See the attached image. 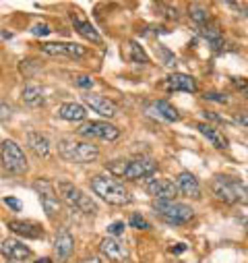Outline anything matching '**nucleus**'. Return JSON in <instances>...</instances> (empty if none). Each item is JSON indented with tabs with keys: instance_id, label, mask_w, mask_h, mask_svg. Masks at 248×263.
<instances>
[{
	"instance_id": "obj_24",
	"label": "nucleus",
	"mask_w": 248,
	"mask_h": 263,
	"mask_svg": "<svg viewBox=\"0 0 248 263\" xmlns=\"http://www.w3.org/2000/svg\"><path fill=\"white\" fill-rule=\"evenodd\" d=\"M197 29H199V33L211 44L213 50H217V52L221 50V46H223V37H221V29H219L217 23H211V21H209V23H205L203 27H197Z\"/></svg>"
},
{
	"instance_id": "obj_39",
	"label": "nucleus",
	"mask_w": 248,
	"mask_h": 263,
	"mask_svg": "<svg viewBox=\"0 0 248 263\" xmlns=\"http://www.w3.org/2000/svg\"><path fill=\"white\" fill-rule=\"evenodd\" d=\"M81 263H104L99 257H89V259H85V261H81Z\"/></svg>"
},
{
	"instance_id": "obj_26",
	"label": "nucleus",
	"mask_w": 248,
	"mask_h": 263,
	"mask_svg": "<svg viewBox=\"0 0 248 263\" xmlns=\"http://www.w3.org/2000/svg\"><path fill=\"white\" fill-rule=\"evenodd\" d=\"M23 102L27 106H31V108L42 106L44 104V91H42V87H37V85H25V89H23Z\"/></svg>"
},
{
	"instance_id": "obj_11",
	"label": "nucleus",
	"mask_w": 248,
	"mask_h": 263,
	"mask_svg": "<svg viewBox=\"0 0 248 263\" xmlns=\"http://www.w3.org/2000/svg\"><path fill=\"white\" fill-rule=\"evenodd\" d=\"M145 193L151 195L153 199H176L180 195L176 182L168 178H149L145 182Z\"/></svg>"
},
{
	"instance_id": "obj_1",
	"label": "nucleus",
	"mask_w": 248,
	"mask_h": 263,
	"mask_svg": "<svg viewBox=\"0 0 248 263\" xmlns=\"http://www.w3.org/2000/svg\"><path fill=\"white\" fill-rule=\"evenodd\" d=\"M211 193L217 197L219 201L230 203V205H242L248 203V189L246 184L236 178V176H228V174H217L211 180Z\"/></svg>"
},
{
	"instance_id": "obj_20",
	"label": "nucleus",
	"mask_w": 248,
	"mask_h": 263,
	"mask_svg": "<svg viewBox=\"0 0 248 263\" xmlns=\"http://www.w3.org/2000/svg\"><path fill=\"white\" fill-rule=\"evenodd\" d=\"M71 21H73L77 33H81L85 40H89V42H93V44H101V35H99L97 29L91 25V21H87L85 17H81V15L75 13V11L71 13Z\"/></svg>"
},
{
	"instance_id": "obj_28",
	"label": "nucleus",
	"mask_w": 248,
	"mask_h": 263,
	"mask_svg": "<svg viewBox=\"0 0 248 263\" xmlns=\"http://www.w3.org/2000/svg\"><path fill=\"white\" fill-rule=\"evenodd\" d=\"M131 228H137V230H149L151 224H149L141 214H133V216H131Z\"/></svg>"
},
{
	"instance_id": "obj_32",
	"label": "nucleus",
	"mask_w": 248,
	"mask_h": 263,
	"mask_svg": "<svg viewBox=\"0 0 248 263\" xmlns=\"http://www.w3.org/2000/svg\"><path fill=\"white\" fill-rule=\"evenodd\" d=\"M122 232H124V222H114V224L108 226V236H116V238H120Z\"/></svg>"
},
{
	"instance_id": "obj_42",
	"label": "nucleus",
	"mask_w": 248,
	"mask_h": 263,
	"mask_svg": "<svg viewBox=\"0 0 248 263\" xmlns=\"http://www.w3.org/2000/svg\"><path fill=\"white\" fill-rule=\"evenodd\" d=\"M11 263H19V261H11Z\"/></svg>"
},
{
	"instance_id": "obj_33",
	"label": "nucleus",
	"mask_w": 248,
	"mask_h": 263,
	"mask_svg": "<svg viewBox=\"0 0 248 263\" xmlns=\"http://www.w3.org/2000/svg\"><path fill=\"white\" fill-rule=\"evenodd\" d=\"M50 31H52V29H50V25H48V23H35V25L31 27V33H33V35H42V37H44V35H48Z\"/></svg>"
},
{
	"instance_id": "obj_34",
	"label": "nucleus",
	"mask_w": 248,
	"mask_h": 263,
	"mask_svg": "<svg viewBox=\"0 0 248 263\" xmlns=\"http://www.w3.org/2000/svg\"><path fill=\"white\" fill-rule=\"evenodd\" d=\"M159 54H161V56H163V60H166L163 64H168V67H172V64H176V56H174V54H172L168 48L159 46Z\"/></svg>"
},
{
	"instance_id": "obj_3",
	"label": "nucleus",
	"mask_w": 248,
	"mask_h": 263,
	"mask_svg": "<svg viewBox=\"0 0 248 263\" xmlns=\"http://www.w3.org/2000/svg\"><path fill=\"white\" fill-rule=\"evenodd\" d=\"M58 154L67 162H75V164H91L99 158L97 145L89 141H79L73 137H65L58 141Z\"/></svg>"
},
{
	"instance_id": "obj_17",
	"label": "nucleus",
	"mask_w": 248,
	"mask_h": 263,
	"mask_svg": "<svg viewBox=\"0 0 248 263\" xmlns=\"http://www.w3.org/2000/svg\"><path fill=\"white\" fill-rule=\"evenodd\" d=\"M147 114H151V116H155L159 120H166V122H178L180 120L178 110L166 100H157L151 106H147Z\"/></svg>"
},
{
	"instance_id": "obj_38",
	"label": "nucleus",
	"mask_w": 248,
	"mask_h": 263,
	"mask_svg": "<svg viewBox=\"0 0 248 263\" xmlns=\"http://www.w3.org/2000/svg\"><path fill=\"white\" fill-rule=\"evenodd\" d=\"M234 120H236L238 124H242L244 128H248V114H242V116H236Z\"/></svg>"
},
{
	"instance_id": "obj_22",
	"label": "nucleus",
	"mask_w": 248,
	"mask_h": 263,
	"mask_svg": "<svg viewBox=\"0 0 248 263\" xmlns=\"http://www.w3.org/2000/svg\"><path fill=\"white\" fill-rule=\"evenodd\" d=\"M27 145H29V149H31L37 158L48 160V158H50V154H52V147H50L48 137H46V135H42V133H35V130L27 133Z\"/></svg>"
},
{
	"instance_id": "obj_21",
	"label": "nucleus",
	"mask_w": 248,
	"mask_h": 263,
	"mask_svg": "<svg viewBox=\"0 0 248 263\" xmlns=\"http://www.w3.org/2000/svg\"><path fill=\"white\" fill-rule=\"evenodd\" d=\"M166 83H168V87H170V89H174V91L195 93V91L199 89V85H197L195 77H191V75H184V73H174V75H170Z\"/></svg>"
},
{
	"instance_id": "obj_10",
	"label": "nucleus",
	"mask_w": 248,
	"mask_h": 263,
	"mask_svg": "<svg viewBox=\"0 0 248 263\" xmlns=\"http://www.w3.org/2000/svg\"><path fill=\"white\" fill-rule=\"evenodd\" d=\"M99 253L110 261V263H129V247L122 238L116 236H106L99 242Z\"/></svg>"
},
{
	"instance_id": "obj_18",
	"label": "nucleus",
	"mask_w": 248,
	"mask_h": 263,
	"mask_svg": "<svg viewBox=\"0 0 248 263\" xmlns=\"http://www.w3.org/2000/svg\"><path fill=\"white\" fill-rule=\"evenodd\" d=\"M75 249V238L69 230H60L56 240H54V253L58 257V261H69V257L73 255Z\"/></svg>"
},
{
	"instance_id": "obj_8",
	"label": "nucleus",
	"mask_w": 248,
	"mask_h": 263,
	"mask_svg": "<svg viewBox=\"0 0 248 263\" xmlns=\"http://www.w3.org/2000/svg\"><path fill=\"white\" fill-rule=\"evenodd\" d=\"M33 189H35V193L39 195V199H42V205H44V212H46L48 220L54 222V220L60 216V212H62L60 199H58V195H56L54 184H52L50 180L42 178V180H35V182H33Z\"/></svg>"
},
{
	"instance_id": "obj_35",
	"label": "nucleus",
	"mask_w": 248,
	"mask_h": 263,
	"mask_svg": "<svg viewBox=\"0 0 248 263\" xmlns=\"http://www.w3.org/2000/svg\"><path fill=\"white\" fill-rule=\"evenodd\" d=\"M93 79L91 77H87V75H81V77H77V85L79 87H83V89H89V87H93Z\"/></svg>"
},
{
	"instance_id": "obj_37",
	"label": "nucleus",
	"mask_w": 248,
	"mask_h": 263,
	"mask_svg": "<svg viewBox=\"0 0 248 263\" xmlns=\"http://www.w3.org/2000/svg\"><path fill=\"white\" fill-rule=\"evenodd\" d=\"M203 116H205L207 120H215V122H223V118H221V116H217V114H213V112H207V110L203 112Z\"/></svg>"
},
{
	"instance_id": "obj_31",
	"label": "nucleus",
	"mask_w": 248,
	"mask_h": 263,
	"mask_svg": "<svg viewBox=\"0 0 248 263\" xmlns=\"http://www.w3.org/2000/svg\"><path fill=\"white\" fill-rule=\"evenodd\" d=\"M205 100H209V102H217V104H228V96H223V93H217V91H207L205 96H203Z\"/></svg>"
},
{
	"instance_id": "obj_23",
	"label": "nucleus",
	"mask_w": 248,
	"mask_h": 263,
	"mask_svg": "<svg viewBox=\"0 0 248 263\" xmlns=\"http://www.w3.org/2000/svg\"><path fill=\"white\" fill-rule=\"evenodd\" d=\"M58 116L65 118L69 122H81L87 118V110L81 106V104H75V102H67L58 108Z\"/></svg>"
},
{
	"instance_id": "obj_27",
	"label": "nucleus",
	"mask_w": 248,
	"mask_h": 263,
	"mask_svg": "<svg viewBox=\"0 0 248 263\" xmlns=\"http://www.w3.org/2000/svg\"><path fill=\"white\" fill-rule=\"evenodd\" d=\"M189 15H191V19H193V23L197 27H203L205 23H209V11L205 7H201V5H193L189 9Z\"/></svg>"
},
{
	"instance_id": "obj_40",
	"label": "nucleus",
	"mask_w": 248,
	"mask_h": 263,
	"mask_svg": "<svg viewBox=\"0 0 248 263\" xmlns=\"http://www.w3.org/2000/svg\"><path fill=\"white\" fill-rule=\"evenodd\" d=\"M184 249H186V247H184V245H180V247H176V249H174V247H172V249H170V251H172V253H182V251H184Z\"/></svg>"
},
{
	"instance_id": "obj_13",
	"label": "nucleus",
	"mask_w": 248,
	"mask_h": 263,
	"mask_svg": "<svg viewBox=\"0 0 248 263\" xmlns=\"http://www.w3.org/2000/svg\"><path fill=\"white\" fill-rule=\"evenodd\" d=\"M0 253H3L9 261H19V263H23L25 259L31 257V249L17 238H7L3 245H0Z\"/></svg>"
},
{
	"instance_id": "obj_6",
	"label": "nucleus",
	"mask_w": 248,
	"mask_h": 263,
	"mask_svg": "<svg viewBox=\"0 0 248 263\" xmlns=\"http://www.w3.org/2000/svg\"><path fill=\"white\" fill-rule=\"evenodd\" d=\"M58 193L62 197V201L67 205H71L73 210H79L83 214H95L97 212V205L93 203V199L89 195H85L79 186L71 184V182H58Z\"/></svg>"
},
{
	"instance_id": "obj_12",
	"label": "nucleus",
	"mask_w": 248,
	"mask_h": 263,
	"mask_svg": "<svg viewBox=\"0 0 248 263\" xmlns=\"http://www.w3.org/2000/svg\"><path fill=\"white\" fill-rule=\"evenodd\" d=\"M42 50L50 56H69V58H83L87 50L79 44L71 42H54V44H42Z\"/></svg>"
},
{
	"instance_id": "obj_2",
	"label": "nucleus",
	"mask_w": 248,
	"mask_h": 263,
	"mask_svg": "<svg viewBox=\"0 0 248 263\" xmlns=\"http://www.w3.org/2000/svg\"><path fill=\"white\" fill-rule=\"evenodd\" d=\"M91 191L110 205H129L133 201V195L120 180L114 176H93Z\"/></svg>"
},
{
	"instance_id": "obj_29",
	"label": "nucleus",
	"mask_w": 248,
	"mask_h": 263,
	"mask_svg": "<svg viewBox=\"0 0 248 263\" xmlns=\"http://www.w3.org/2000/svg\"><path fill=\"white\" fill-rule=\"evenodd\" d=\"M13 118V106L7 100H0V122H9Z\"/></svg>"
},
{
	"instance_id": "obj_36",
	"label": "nucleus",
	"mask_w": 248,
	"mask_h": 263,
	"mask_svg": "<svg viewBox=\"0 0 248 263\" xmlns=\"http://www.w3.org/2000/svg\"><path fill=\"white\" fill-rule=\"evenodd\" d=\"M5 203L13 210V212H21V203L15 199V197H7V199H5Z\"/></svg>"
},
{
	"instance_id": "obj_5",
	"label": "nucleus",
	"mask_w": 248,
	"mask_h": 263,
	"mask_svg": "<svg viewBox=\"0 0 248 263\" xmlns=\"http://www.w3.org/2000/svg\"><path fill=\"white\" fill-rule=\"evenodd\" d=\"M153 212L168 224L172 226H182L195 218V210L186 203H180L176 199H155L153 201Z\"/></svg>"
},
{
	"instance_id": "obj_7",
	"label": "nucleus",
	"mask_w": 248,
	"mask_h": 263,
	"mask_svg": "<svg viewBox=\"0 0 248 263\" xmlns=\"http://www.w3.org/2000/svg\"><path fill=\"white\" fill-rule=\"evenodd\" d=\"M0 162H3V166L9 174L21 176L27 172V158H25L23 149L13 139H7L0 145Z\"/></svg>"
},
{
	"instance_id": "obj_4",
	"label": "nucleus",
	"mask_w": 248,
	"mask_h": 263,
	"mask_svg": "<svg viewBox=\"0 0 248 263\" xmlns=\"http://www.w3.org/2000/svg\"><path fill=\"white\" fill-rule=\"evenodd\" d=\"M108 170L120 178H129V180H137V178H147L157 170V162H153L151 158H135V160H118L114 164L108 166Z\"/></svg>"
},
{
	"instance_id": "obj_41",
	"label": "nucleus",
	"mask_w": 248,
	"mask_h": 263,
	"mask_svg": "<svg viewBox=\"0 0 248 263\" xmlns=\"http://www.w3.org/2000/svg\"><path fill=\"white\" fill-rule=\"evenodd\" d=\"M242 9H244V15L248 17V5H246V7H242Z\"/></svg>"
},
{
	"instance_id": "obj_14",
	"label": "nucleus",
	"mask_w": 248,
	"mask_h": 263,
	"mask_svg": "<svg viewBox=\"0 0 248 263\" xmlns=\"http://www.w3.org/2000/svg\"><path fill=\"white\" fill-rule=\"evenodd\" d=\"M176 186H178V193L189 197V199H201V184H199L195 174L180 172L176 178Z\"/></svg>"
},
{
	"instance_id": "obj_9",
	"label": "nucleus",
	"mask_w": 248,
	"mask_h": 263,
	"mask_svg": "<svg viewBox=\"0 0 248 263\" xmlns=\"http://www.w3.org/2000/svg\"><path fill=\"white\" fill-rule=\"evenodd\" d=\"M77 133L81 137H87V139H101V141H116L120 137V128L110 124V122H104V120H91V122H85L77 128Z\"/></svg>"
},
{
	"instance_id": "obj_15",
	"label": "nucleus",
	"mask_w": 248,
	"mask_h": 263,
	"mask_svg": "<svg viewBox=\"0 0 248 263\" xmlns=\"http://www.w3.org/2000/svg\"><path fill=\"white\" fill-rule=\"evenodd\" d=\"M7 226H9L11 232H15V234H19V236H23V238H44V236H46L44 228H42L37 222H29V220H11V222H7Z\"/></svg>"
},
{
	"instance_id": "obj_19",
	"label": "nucleus",
	"mask_w": 248,
	"mask_h": 263,
	"mask_svg": "<svg viewBox=\"0 0 248 263\" xmlns=\"http://www.w3.org/2000/svg\"><path fill=\"white\" fill-rule=\"evenodd\" d=\"M197 130H199V133H201L215 149H228V147H230L228 137L221 133L219 128H215V126H211V124H207V122H199V124H197Z\"/></svg>"
},
{
	"instance_id": "obj_30",
	"label": "nucleus",
	"mask_w": 248,
	"mask_h": 263,
	"mask_svg": "<svg viewBox=\"0 0 248 263\" xmlns=\"http://www.w3.org/2000/svg\"><path fill=\"white\" fill-rule=\"evenodd\" d=\"M232 85L240 91V96H244L248 100V79H242V77H234L232 79Z\"/></svg>"
},
{
	"instance_id": "obj_25",
	"label": "nucleus",
	"mask_w": 248,
	"mask_h": 263,
	"mask_svg": "<svg viewBox=\"0 0 248 263\" xmlns=\"http://www.w3.org/2000/svg\"><path fill=\"white\" fill-rule=\"evenodd\" d=\"M127 58L135 64H149V56L143 50V46H139V42H129L127 44Z\"/></svg>"
},
{
	"instance_id": "obj_16",
	"label": "nucleus",
	"mask_w": 248,
	"mask_h": 263,
	"mask_svg": "<svg viewBox=\"0 0 248 263\" xmlns=\"http://www.w3.org/2000/svg\"><path fill=\"white\" fill-rule=\"evenodd\" d=\"M83 100H85V104H87V106H91V110H93V112H97V114H101V116L114 118V116L118 114V106H116L112 100L104 98V96L89 93V96H85Z\"/></svg>"
}]
</instances>
